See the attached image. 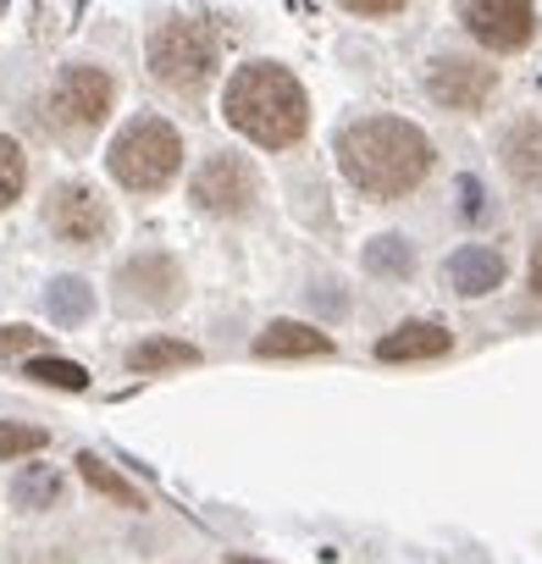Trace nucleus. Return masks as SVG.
I'll return each instance as SVG.
<instances>
[{"mask_svg": "<svg viewBox=\"0 0 542 564\" xmlns=\"http://www.w3.org/2000/svg\"><path fill=\"white\" fill-rule=\"evenodd\" d=\"M344 177L371 199H399L432 172V139L404 117H360L338 133Z\"/></svg>", "mask_w": 542, "mask_h": 564, "instance_id": "f257e3e1", "label": "nucleus"}, {"mask_svg": "<svg viewBox=\"0 0 542 564\" xmlns=\"http://www.w3.org/2000/svg\"><path fill=\"white\" fill-rule=\"evenodd\" d=\"M221 117H227V128H238L260 150H289L311 128V100H305V89H300V78L289 67L249 62V67H238L227 78Z\"/></svg>", "mask_w": 542, "mask_h": 564, "instance_id": "f03ea898", "label": "nucleus"}, {"mask_svg": "<svg viewBox=\"0 0 542 564\" xmlns=\"http://www.w3.org/2000/svg\"><path fill=\"white\" fill-rule=\"evenodd\" d=\"M221 67V29L210 18H166L150 34V73L172 95H199Z\"/></svg>", "mask_w": 542, "mask_h": 564, "instance_id": "7ed1b4c3", "label": "nucleus"}, {"mask_svg": "<svg viewBox=\"0 0 542 564\" xmlns=\"http://www.w3.org/2000/svg\"><path fill=\"white\" fill-rule=\"evenodd\" d=\"M106 166H111V177H117L122 188L155 194V188H166V183L177 177V166H183V139H177V128L161 122V117H133V122L111 139Z\"/></svg>", "mask_w": 542, "mask_h": 564, "instance_id": "20e7f679", "label": "nucleus"}, {"mask_svg": "<svg viewBox=\"0 0 542 564\" xmlns=\"http://www.w3.org/2000/svg\"><path fill=\"white\" fill-rule=\"evenodd\" d=\"M111 100H117V84H111L100 67L78 62V67H67V73L51 84V95H45V128H51V133H67V139L95 133V128L111 117Z\"/></svg>", "mask_w": 542, "mask_h": 564, "instance_id": "39448f33", "label": "nucleus"}, {"mask_svg": "<svg viewBox=\"0 0 542 564\" xmlns=\"http://www.w3.org/2000/svg\"><path fill=\"white\" fill-rule=\"evenodd\" d=\"M260 199V177L243 155H210L194 172V205L210 216H249Z\"/></svg>", "mask_w": 542, "mask_h": 564, "instance_id": "423d86ee", "label": "nucleus"}, {"mask_svg": "<svg viewBox=\"0 0 542 564\" xmlns=\"http://www.w3.org/2000/svg\"><path fill=\"white\" fill-rule=\"evenodd\" d=\"M45 227L62 243H100L111 232V205L89 183H56L45 199Z\"/></svg>", "mask_w": 542, "mask_h": 564, "instance_id": "0eeeda50", "label": "nucleus"}, {"mask_svg": "<svg viewBox=\"0 0 542 564\" xmlns=\"http://www.w3.org/2000/svg\"><path fill=\"white\" fill-rule=\"evenodd\" d=\"M183 300V271L172 254H139L117 271V305L122 311H172Z\"/></svg>", "mask_w": 542, "mask_h": 564, "instance_id": "6e6552de", "label": "nucleus"}, {"mask_svg": "<svg viewBox=\"0 0 542 564\" xmlns=\"http://www.w3.org/2000/svg\"><path fill=\"white\" fill-rule=\"evenodd\" d=\"M459 18L487 51H525L536 34V12L525 0H470Z\"/></svg>", "mask_w": 542, "mask_h": 564, "instance_id": "1a4fd4ad", "label": "nucleus"}, {"mask_svg": "<svg viewBox=\"0 0 542 564\" xmlns=\"http://www.w3.org/2000/svg\"><path fill=\"white\" fill-rule=\"evenodd\" d=\"M492 67H476L465 56H437L432 73H426V95L437 106H454V111H476L487 95H492Z\"/></svg>", "mask_w": 542, "mask_h": 564, "instance_id": "9d476101", "label": "nucleus"}, {"mask_svg": "<svg viewBox=\"0 0 542 564\" xmlns=\"http://www.w3.org/2000/svg\"><path fill=\"white\" fill-rule=\"evenodd\" d=\"M498 282H503V254H498V249H487V243H465V249L448 254V289H454V294L481 300V294L498 289Z\"/></svg>", "mask_w": 542, "mask_h": 564, "instance_id": "9b49d317", "label": "nucleus"}, {"mask_svg": "<svg viewBox=\"0 0 542 564\" xmlns=\"http://www.w3.org/2000/svg\"><path fill=\"white\" fill-rule=\"evenodd\" d=\"M254 355L260 360H316V355H333V338L305 322H271L254 338Z\"/></svg>", "mask_w": 542, "mask_h": 564, "instance_id": "f8f14e48", "label": "nucleus"}, {"mask_svg": "<svg viewBox=\"0 0 542 564\" xmlns=\"http://www.w3.org/2000/svg\"><path fill=\"white\" fill-rule=\"evenodd\" d=\"M448 349H454L448 327H437V322H404V327H393L377 344V360H388V366H399V360H437Z\"/></svg>", "mask_w": 542, "mask_h": 564, "instance_id": "ddd939ff", "label": "nucleus"}, {"mask_svg": "<svg viewBox=\"0 0 542 564\" xmlns=\"http://www.w3.org/2000/svg\"><path fill=\"white\" fill-rule=\"evenodd\" d=\"M177 366H199V349L183 338H144L128 349V371L133 377H155V371H177Z\"/></svg>", "mask_w": 542, "mask_h": 564, "instance_id": "4468645a", "label": "nucleus"}, {"mask_svg": "<svg viewBox=\"0 0 542 564\" xmlns=\"http://www.w3.org/2000/svg\"><path fill=\"white\" fill-rule=\"evenodd\" d=\"M45 311H51L56 327H78V322L95 316V289H89L84 276H56L51 289H45Z\"/></svg>", "mask_w": 542, "mask_h": 564, "instance_id": "2eb2a0df", "label": "nucleus"}, {"mask_svg": "<svg viewBox=\"0 0 542 564\" xmlns=\"http://www.w3.org/2000/svg\"><path fill=\"white\" fill-rule=\"evenodd\" d=\"M12 503H18L23 514H40V509L62 503V470H56V465H23V470L12 476Z\"/></svg>", "mask_w": 542, "mask_h": 564, "instance_id": "dca6fc26", "label": "nucleus"}, {"mask_svg": "<svg viewBox=\"0 0 542 564\" xmlns=\"http://www.w3.org/2000/svg\"><path fill=\"white\" fill-rule=\"evenodd\" d=\"M78 476H84L100 498H111V503H122V509H144V492H139L133 481H122L100 454H78Z\"/></svg>", "mask_w": 542, "mask_h": 564, "instance_id": "f3484780", "label": "nucleus"}, {"mask_svg": "<svg viewBox=\"0 0 542 564\" xmlns=\"http://www.w3.org/2000/svg\"><path fill=\"white\" fill-rule=\"evenodd\" d=\"M366 271H377V276H410L415 271V249L399 232H382V238L366 243Z\"/></svg>", "mask_w": 542, "mask_h": 564, "instance_id": "a211bd4d", "label": "nucleus"}, {"mask_svg": "<svg viewBox=\"0 0 542 564\" xmlns=\"http://www.w3.org/2000/svg\"><path fill=\"white\" fill-rule=\"evenodd\" d=\"M503 161H509L514 177H542V128L536 122H520L503 139Z\"/></svg>", "mask_w": 542, "mask_h": 564, "instance_id": "6ab92c4d", "label": "nucleus"}, {"mask_svg": "<svg viewBox=\"0 0 542 564\" xmlns=\"http://www.w3.org/2000/svg\"><path fill=\"white\" fill-rule=\"evenodd\" d=\"M23 183H29V155H23L18 139L0 133V210L23 199Z\"/></svg>", "mask_w": 542, "mask_h": 564, "instance_id": "aec40b11", "label": "nucleus"}, {"mask_svg": "<svg viewBox=\"0 0 542 564\" xmlns=\"http://www.w3.org/2000/svg\"><path fill=\"white\" fill-rule=\"evenodd\" d=\"M29 377L45 382V388H67V393H84V388H89V371H84L78 360H56V355L29 360Z\"/></svg>", "mask_w": 542, "mask_h": 564, "instance_id": "412c9836", "label": "nucleus"}, {"mask_svg": "<svg viewBox=\"0 0 542 564\" xmlns=\"http://www.w3.org/2000/svg\"><path fill=\"white\" fill-rule=\"evenodd\" d=\"M51 443L45 426H23V421H0V454L7 459H23V454H40Z\"/></svg>", "mask_w": 542, "mask_h": 564, "instance_id": "4be33fe9", "label": "nucleus"}, {"mask_svg": "<svg viewBox=\"0 0 542 564\" xmlns=\"http://www.w3.org/2000/svg\"><path fill=\"white\" fill-rule=\"evenodd\" d=\"M45 338L29 333V327H0V355H34Z\"/></svg>", "mask_w": 542, "mask_h": 564, "instance_id": "5701e85b", "label": "nucleus"}, {"mask_svg": "<svg viewBox=\"0 0 542 564\" xmlns=\"http://www.w3.org/2000/svg\"><path fill=\"white\" fill-rule=\"evenodd\" d=\"M349 12L355 18H393V12H404V0H349Z\"/></svg>", "mask_w": 542, "mask_h": 564, "instance_id": "b1692460", "label": "nucleus"}, {"mask_svg": "<svg viewBox=\"0 0 542 564\" xmlns=\"http://www.w3.org/2000/svg\"><path fill=\"white\" fill-rule=\"evenodd\" d=\"M459 199H465V205H459L465 216H481V183H476V177H465V183H459Z\"/></svg>", "mask_w": 542, "mask_h": 564, "instance_id": "393cba45", "label": "nucleus"}, {"mask_svg": "<svg viewBox=\"0 0 542 564\" xmlns=\"http://www.w3.org/2000/svg\"><path fill=\"white\" fill-rule=\"evenodd\" d=\"M531 294L542 300V243H536V254H531Z\"/></svg>", "mask_w": 542, "mask_h": 564, "instance_id": "a878e982", "label": "nucleus"}, {"mask_svg": "<svg viewBox=\"0 0 542 564\" xmlns=\"http://www.w3.org/2000/svg\"><path fill=\"white\" fill-rule=\"evenodd\" d=\"M227 564H265V558H249V553H232Z\"/></svg>", "mask_w": 542, "mask_h": 564, "instance_id": "bb28decb", "label": "nucleus"}]
</instances>
